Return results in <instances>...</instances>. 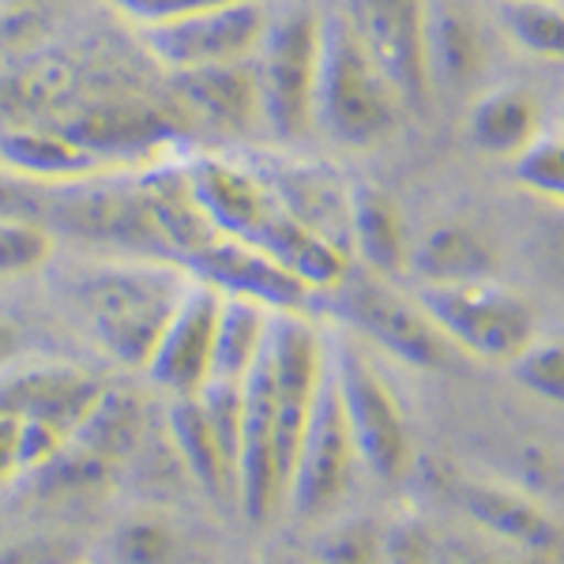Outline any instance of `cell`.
<instances>
[{
	"mask_svg": "<svg viewBox=\"0 0 564 564\" xmlns=\"http://www.w3.org/2000/svg\"><path fill=\"white\" fill-rule=\"evenodd\" d=\"M508 369H512L520 388H527L531 395L564 406V339L534 335V339L508 361Z\"/></svg>",
	"mask_w": 564,
	"mask_h": 564,
	"instance_id": "cell-31",
	"label": "cell"
},
{
	"mask_svg": "<svg viewBox=\"0 0 564 564\" xmlns=\"http://www.w3.org/2000/svg\"><path fill=\"white\" fill-rule=\"evenodd\" d=\"M0 4H12V8H39V12H57L65 0H0Z\"/></svg>",
	"mask_w": 564,
	"mask_h": 564,
	"instance_id": "cell-42",
	"label": "cell"
},
{
	"mask_svg": "<svg viewBox=\"0 0 564 564\" xmlns=\"http://www.w3.org/2000/svg\"><path fill=\"white\" fill-rule=\"evenodd\" d=\"M327 369L361 467L380 481H399L414 463V441L395 388L372 361L366 343L350 332L327 339Z\"/></svg>",
	"mask_w": 564,
	"mask_h": 564,
	"instance_id": "cell-3",
	"label": "cell"
},
{
	"mask_svg": "<svg viewBox=\"0 0 564 564\" xmlns=\"http://www.w3.org/2000/svg\"><path fill=\"white\" fill-rule=\"evenodd\" d=\"M0 166L12 170L34 185L57 188L72 181H87L95 174H109V162L61 129V124H8L0 132Z\"/></svg>",
	"mask_w": 564,
	"mask_h": 564,
	"instance_id": "cell-19",
	"label": "cell"
},
{
	"mask_svg": "<svg viewBox=\"0 0 564 564\" xmlns=\"http://www.w3.org/2000/svg\"><path fill=\"white\" fill-rule=\"evenodd\" d=\"M188 275L212 282L218 294L252 297L271 313H305V305L313 302V290L290 275L275 257L226 234H218L199 257L188 260Z\"/></svg>",
	"mask_w": 564,
	"mask_h": 564,
	"instance_id": "cell-16",
	"label": "cell"
},
{
	"mask_svg": "<svg viewBox=\"0 0 564 564\" xmlns=\"http://www.w3.org/2000/svg\"><path fill=\"white\" fill-rule=\"evenodd\" d=\"M72 441L117 470L148 441V406H143V399L135 391L106 384L87 417L76 425Z\"/></svg>",
	"mask_w": 564,
	"mask_h": 564,
	"instance_id": "cell-26",
	"label": "cell"
},
{
	"mask_svg": "<svg viewBox=\"0 0 564 564\" xmlns=\"http://www.w3.org/2000/svg\"><path fill=\"white\" fill-rule=\"evenodd\" d=\"M166 433H170V448L177 452L181 467L188 470V478H193L204 494L238 497V459H234V452L223 444V436L215 433V425L207 422L196 395L170 399Z\"/></svg>",
	"mask_w": 564,
	"mask_h": 564,
	"instance_id": "cell-22",
	"label": "cell"
},
{
	"mask_svg": "<svg viewBox=\"0 0 564 564\" xmlns=\"http://www.w3.org/2000/svg\"><path fill=\"white\" fill-rule=\"evenodd\" d=\"M448 497L481 534H489L500 545L550 557L564 542V527L553 520L550 508L531 489L512 486V481L456 475L448 481Z\"/></svg>",
	"mask_w": 564,
	"mask_h": 564,
	"instance_id": "cell-14",
	"label": "cell"
},
{
	"mask_svg": "<svg viewBox=\"0 0 564 564\" xmlns=\"http://www.w3.org/2000/svg\"><path fill=\"white\" fill-rule=\"evenodd\" d=\"M343 15L369 50L406 109H422L433 98L425 65V20L430 0H343Z\"/></svg>",
	"mask_w": 564,
	"mask_h": 564,
	"instance_id": "cell-10",
	"label": "cell"
},
{
	"mask_svg": "<svg viewBox=\"0 0 564 564\" xmlns=\"http://www.w3.org/2000/svg\"><path fill=\"white\" fill-rule=\"evenodd\" d=\"M188 282L193 275L177 260L106 257L72 268L65 297L117 366L143 369Z\"/></svg>",
	"mask_w": 564,
	"mask_h": 564,
	"instance_id": "cell-1",
	"label": "cell"
},
{
	"mask_svg": "<svg viewBox=\"0 0 564 564\" xmlns=\"http://www.w3.org/2000/svg\"><path fill=\"white\" fill-rule=\"evenodd\" d=\"M557 135H564V98H561V113H557Z\"/></svg>",
	"mask_w": 564,
	"mask_h": 564,
	"instance_id": "cell-43",
	"label": "cell"
},
{
	"mask_svg": "<svg viewBox=\"0 0 564 564\" xmlns=\"http://www.w3.org/2000/svg\"><path fill=\"white\" fill-rule=\"evenodd\" d=\"M218 308H223V294L212 282L196 279L181 294L174 316L162 327L159 343H154L143 372L162 388L170 399L196 395L199 388L212 380V354H215V327Z\"/></svg>",
	"mask_w": 564,
	"mask_h": 564,
	"instance_id": "cell-13",
	"label": "cell"
},
{
	"mask_svg": "<svg viewBox=\"0 0 564 564\" xmlns=\"http://www.w3.org/2000/svg\"><path fill=\"white\" fill-rule=\"evenodd\" d=\"M350 257H358L361 268L384 279L406 275V263H411V234L399 204L384 188L358 185V181L350 196Z\"/></svg>",
	"mask_w": 564,
	"mask_h": 564,
	"instance_id": "cell-23",
	"label": "cell"
},
{
	"mask_svg": "<svg viewBox=\"0 0 564 564\" xmlns=\"http://www.w3.org/2000/svg\"><path fill=\"white\" fill-rule=\"evenodd\" d=\"M321 31L324 12L308 4L282 8L279 15H268L263 39L252 53L263 129L279 143H302L313 132Z\"/></svg>",
	"mask_w": 564,
	"mask_h": 564,
	"instance_id": "cell-4",
	"label": "cell"
},
{
	"mask_svg": "<svg viewBox=\"0 0 564 564\" xmlns=\"http://www.w3.org/2000/svg\"><path fill=\"white\" fill-rule=\"evenodd\" d=\"M249 159L260 170V177L268 181L271 196H275L282 212L350 257L354 181L347 174H339V170L321 159H305V154L260 151L249 154Z\"/></svg>",
	"mask_w": 564,
	"mask_h": 564,
	"instance_id": "cell-11",
	"label": "cell"
},
{
	"mask_svg": "<svg viewBox=\"0 0 564 564\" xmlns=\"http://www.w3.org/2000/svg\"><path fill=\"white\" fill-rule=\"evenodd\" d=\"M260 564H279V561H260Z\"/></svg>",
	"mask_w": 564,
	"mask_h": 564,
	"instance_id": "cell-44",
	"label": "cell"
},
{
	"mask_svg": "<svg viewBox=\"0 0 564 564\" xmlns=\"http://www.w3.org/2000/svg\"><path fill=\"white\" fill-rule=\"evenodd\" d=\"M425 65L433 90H467L486 68V39L467 0H430Z\"/></svg>",
	"mask_w": 564,
	"mask_h": 564,
	"instance_id": "cell-20",
	"label": "cell"
},
{
	"mask_svg": "<svg viewBox=\"0 0 564 564\" xmlns=\"http://www.w3.org/2000/svg\"><path fill=\"white\" fill-rule=\"evenodd\" d=\"M0 564H87V545L72 534H31L0 545Z\"/></svg>",
	"mask_w": 564,
	"mask_h": 564,
	"instance_id": "cell-34",
	"label": "cell"
},
{
	"mask_svg": "<svg viewBox=\"0 0 564 564\" xmlns=\"http://www.w3.org/2000/svg\"><path fill=\"white\" fill-rule=\"evenodd\" d=\"M61 129L95 151L98 159H106L113 170H124L140 154H162L170 140V117L135 95H117L68 109L61 117Z\"/></svg>",
	"mask_w": 564,
	"mask_h": 564,
	"instance_id": "cell-17",
	"label": "cell"
},
{
	"mask_svg": "<svg viewBox=\"0 0 564 564\" xmlns=\"http://www.w3.org/2000/svg\"><path fill=\"white\" fill-rule=\"evenodd\" d=\"M358 467H361L358 448H354L350 425L339 406V391H335L332 369H327L324 384L316 391L313 414H308V425L302 433V444H297V456L286 481V500L282 505L297 520H324L347 497Z\"/></svg>",
	"mask_w": 564,
	"mask_h": 564,
	"instance_id": "cell-8",
	"label": "cell"
},
{
	"mask_svg": "<svg viewBox=\"0 0 564 564\" xmlns=\"http://www.w3.org/2000/svg\"><path fill=\"white\" fill-rule=\"evenodd\" d=\"M441 539L422 520H395L384 527V564H436Z\"/></svg>",
	"mask_w": 564,
	"mask_h": 564,
	"instance_id": "cell-35",
	"label": "cell"
},
{
	"mask_svg": "<svg viewBox=\"0 0 564 564\" xmlns=\"http://www.w3.org/2000/svg\"><path fill=\"white\" fill-rule=\"evenodd\" d=\"M109 4H113L117 12L135 26V31H143V26L181 20V15L199 12V8H212V4H223V0H109Z\"/></svg>",
	"mask_w": 564,
	"mask_h": 564,
	"instance_id": "cell-39",
	"label": "cell"
},
{
	"mask_svg": "<svg viewBox=\"0 0 564 564\" xmlns=\"http://www.w3.org/2000/svg\"><path fill=\"white\" fill-rule=\"evenodd\" d=\"M500 23L527 57L564 65V0H500Z\"/></svg>",
	"mask_w": 564,
	"mask_h": 564,
	"instance_id": "cell-28",
	"label": "cell"
},
{
	"mask_svg": "<svg viewBox=\"0 0 564 564\" xmlns=\"http://www.w3.org/2000/svg\"><path fill=\"white\" fill-rule=\"evenodd\" d=\"M263 26H268V8L260 0H223L181 20L143 26L140 42L154 65L177 76V72L249 61L263 39Z\"/></svg>",
	"mask_w": 564,
	"mask_h": 564,
	"instance_id": "cell-9",
	"label": "cell"
},
{
	"mask_svg": "<svg viewBox=\"0 0 564 564\" xmlns=\"http://www.w3.org/2000/svg\"><path fill=\"white\" fill-rule=\"evenodd\" d=\"M45 226L87 245H106L121 257H166L162 238L154 230L151 207L143 199L140 174L124 177V170H109L87 181L50 188Z\"/></svg>",
	"mask_w": 564,
	"mask_h": 564,
	"instance_id": "cell-7",
	"label": "cell"
},
{
	"mask_svg": "<svg viewBox=\"0 0 564 564\" xmlns=\"http://www.w3.org/2000/svg\"><path fill=\"white\" fill-rule=\"evenodd\" d=\"M467 135L489 159L516 162L545 135L542 102L527 87L516 84L486 90L467 109Z\"/></svg>",
	"mask_w": 564,
	"mask_h": 564,
	"instance_id": "cell-21",
	"label": "cell"
},
{
	"mask_svg": "<svg viewBox=\"0 0 564 564\" xmlns=\"http://www.w3.org/2000/svg\"><path fill=\"white\" fill-rule=\"evenodd\" d=\"M45 207H50V188L0 166V218H42L45 223Z\"/></svg>",
	"mask_w": 564,
	"mask_h": 564,
	"instance_id": "cell-37",
	"label": "cell"
},
{
	"mask_svg": "<svg viewBox=\"0 0 564 564\" xmlns=\"http://www.w3.org/2000/svg\"><path fill=\"white\" fill-rule=\"evenodd\" d=\"M271 308L252 302V297L223 294V308H218L215 327V354H212V380H230V384H245V377L260 361L263 347H268L271 332Z\"/></svg>",
	"mask_w": 564,
	"mask_h": 564,
	"instance_id": "cell-27",
	"label": "cell"
},
{
	"mask_svg": "<svg viewBox=\"0 0 564 564\" xmlns=\"http://www.w3.org/2000/svg\"><path fill=\"white\" fill-rule=\"evenodd\" d=\"M174 95L181 98V106L188 109L193 121H199L204 129H212L218 135H230V140L249 135L252 129L263 124L252 57L234 61V65L177 72Z\"/></svg>",
	"mask_w": 564,
	"mask_h": 564,
	"instance_id": "cell-18",
	"label": "cell"
},
{
	"mask_svg": "<svg viewBox=\"0 0 564 564\" xmlns=\"http://www.w3.org/2000/svg\"><path fill=\"white\" fill-rule=\"evenodd\" d=\"M102 388L95 372L72 361H12L0 369V414L15 422H50L72 436Z\"/></svg>",
	"mask_w": 564,
	"mask_h": 564,
	"instance_id": "cell-15",
	"label": "cell"
},
{
	"mask_svg": "<svg viewBox=\"0 0 564 564\" xmlns=\"http://www.w3.org/2000/svg\"><path fill=\"white\" fill-rule=\"evenodd\" d=\"M23 475L20 467V422L0 414V489Z\"/></svg>",
	"mask_w": 564,
	"mask_h": 564,
	"instance_id": "cell-40",
	"label": "cell"
},
{
	"mask_svg": "<svg viewBox=\"0 0 564 564\" xmlns=\"http://www.w3.org/2000/svg\"><path fill=\"white\" fill-rule=\"evenodd\" d=\"M436 564H550L542 553H523L512 545H467V542H441Z\"/></svg>",
	"mask_w": 564,
	"mask_h": 564,
	"instance_id": "cell-38",
	"label": "cell"
},
{
	"mask_svg": "<svg viewBox=\"0 0 564 564\" xmlns=\"http://www.w3.org/2000/svg\"><path fill=\"white\" fill-rule=\"evenodd\" d=\"M512 170L527 193L550 199L553 207L564 212V135L545 132L531 151H523L512 162Z\"/></svg>",
	"mask_w": 564,
	"mask_h": 564,
	"instance_id": "cell-32",
	"label": "cell"
},
{
	"mask_svg": "<svg viewBox=\"0 0 564 564\" xmlns=\"http://www.w3.org/2000/svg\"><path fill=\"white\" fill-rule=\"evenodd\" d=\"M53 260V230L42 218H0V279L34 275Z\"/></svg>",
	"mask_w": 564,
	"mask_h": 564,
	"instance_id": "cell-29",
	"label": "cell"
},
{
	"mask_svg": "<svg viewBox=\"0 0 564 564\" xmlns=\"http://www.w3.org/2000/svg\"><path fill=\"white\" fill-rule=\"evenodd\" d=\"M414 294L452 350L489 366H508L539 335L534 305L505 282H448V286H417Z\"/></svg>",
	"mask_w": 564,
	"mask_h": 564,
	"instance_id": "cell-5",
	"label": "cell"
},
{
	"mask_svg": "<svg viewBox=\"0 0 564 564\" xmlns=\"http://www.w3.org/2000/svg\"><path fill=\"white\" fill-rule=\"evenodd\" d=\"M196 204L226 238L260 245L282 207L249 154H188L181 159Z\"/></svg>",
	"mask_w": 564,
	"mask_h": 564,
	"instance_id": "cell-12",
	"label": "cell"
},
{
	"mask_svg": "<svg viewBox=\"0 0 564 564\" xmlns=\"http://www.w3.org/2000/svg\"><path fill=\"white\" fill-rule=\"evenodd\" d=\"M316 564H384V527L343 520L316 542Z\"/></svg>",
	"mask_w": 564,
	"mask_h": 564,
	"instance_id": "cell-33",
	"label": "cell"
},
{
	"mask_svg": "<svg viewBox=\"0 0 564 564\" xmlns=\"http://www.w3.org/2000/svg\"><path fill=\"white\" fill-rule=\"evenodd\" d=\"M497 252L494 241L467 223L433 226L422 241H411V263L406 275L417 279V286H448V282H475L494 279Z\"/></svg>",
	"mask_w": 564,
	"mask_h": 564,
	"instance_id": "cell-24",
	"label": "cell"
},
{
	"mask_svg": "<svg viewBox=\"0 0 564 564\" xmlns=\"http://www.w3.org/2000/svg\"><path fill=\"white\" fill-rule=\"evenodd\" d=\"M403 109V95L369 57L343 8H327L321 31L313 132H324L335 148L366 151L395 135Z\"/></svg>",
	"mask_w": 564,
	"mask_h": 564,
	"instance_id": "cell-2",
	"label": "cell"
},
{
	"mask_svg": "<svg viewBox=\"0 0 564 564\" xmlns=\"http://www.w3.org/2000/svg\"><path fill=\"white\" fill-rule=\"evenodd\" d=\"M324 297L332 302L335 321H343V327L358 335L366 347L384 350L414 369H441L448 361V339L436 332L417 294H403L395 279L350 268L339 286H332Z\"/></svg>",
	"mask_w": 564,
	"mask_h": 564,
	"instance_id": "cell-6",
	"label": "cell"
},
{
	"mask_svg": "<svg viewBox=\"0 0 564 564\" xmlns=\"http://www.w3.org/2000/svg\"><path fill=\"white\" fill-rule=\"evenodd\" d=\"M109 553H113L117 564H174V527L151 512L129 516L109 539Z\"/></svg>",
	"mask_w": 564,
	"mask_h": 564,
	"instance_id": "cell-30",
	"label": "cell"
},
{
	"mask_svg": "<svg viewBox=\"0 0 564 564\" xmlns=\"http://www.w3.org/2000/svg\"><path fill=\"white\" fill-rule=\"evenodd\" d=\"M72 436L50 422H20V467L23 475H39L65 452Z\"/></svg>",
	"mask_w": 564,
	"mask_h": 564,
	"instance_id": "cell-36",
	"label": "cell"
},
{
	"mask_svg": "<svg viewBox=\"0 0 564 564\" xmlns=\"http://www.w3.org/2000/svg\"><path fill=\"white\" fill-rule=\"evenodd\" d=\"M76 95V68L61 57L26 53L0 76V113L15 117V124L39 121V117H65Z\"/></svg>",
	"mask_w": 564,
	"mask_h": 564,
	"instance_id": "cell-25",
	"label": "cell"
},
{
	"mask_svg": "<svg viewBox=\"0 0 564 564\" xmlns=\"http://www.w3.org/2000/svg\"><path fill=\"white\" fill-rule=\"evenodd\" d=\"M15 350H20V324L12 316H0V369L12 366Z\"/></svg>",
	"mask_w": 564,
	"mask_h": 564,
	"instance_id": "cell-41",
	"label": "cell"
}]
</instances>
